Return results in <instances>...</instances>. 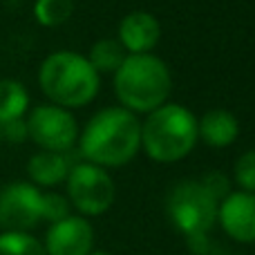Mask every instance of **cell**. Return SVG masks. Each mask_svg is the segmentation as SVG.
<instances>
[{
    "label": "cell",
    "instance_id": "52a82bcc",
    "mask_svg": "<svg viewBox=\"0 0 255 255\" xmlns=\"http://www.w3.org/2000/svg\"><path fill=\"white\" fill-rule=\"evenodd\" d=\"M27 134L49 152H67L79 139V126L70 110L61 106H38L27 119Z\"/></svg>",
    "mask_w": 255,
    "mask_h": 255
},
{
    "label": "cell",
    "instance_id": "8fae6325",
    "mask_svg": "<svg viewBox=\"0 0 255 255\" xmlns=\"http://www.w3.org/2000/svg\"><path fill=\"white\" fill-rule=\"evenodd\" d=\"M161 38V25L148 11H132L119 25V43L130 54H150Z\"/></svg>",
    "mask_w": 255,
    "mask_h": 255
},
{
    "label": "cell",
    "instance_id": "7c38bea8",
    "mask_svg": "<svg viewBox=\"0 0 255 255\" xmlns=\"http://www.w3.org/2000/svg\"><path fill=\"white\" fill-rule=\"evenodd\" d=\"M197 134L213 148H226L240 134V124L229 110H211L197 121Z\"/></svg>",
    "mask_w": 255,
    "mask_h": 255
},
{
    "label": "cell",
    "instance_id": "6da1fadb",
    "mask_svg": "<svg viewBox=\"0 0 255 255\" xmlns=\"http://www.w3.org/2000/svg\"><path fill=\"white\" fill-rule=\"evenodd\" d=\"M141 148V124L121 106L97 112L81 134V154L101 168L126 166Z\"/></svg>",
    "mask_w": 255,
    "mask_h": 255
},
{
    "label": "cell",
    "instance_id": "3957f363",
    "mask_svg": "<svg viewBox=\"0 0 255 255\" xmlns=\"http://www.w3.org/2000/svg\"><path fill=\"white\" fill-rule=\"evenodd\" d=\"M38 83L54 106L70 110L94 101L101 79L85 56L76 52H54L40 65Z\"/></svg>",
    "mask_w": 255,
    "mask_h": 255
},
{
    "label": "cell",
    "instance_id": "ffe728a7",
    "mask_svg": "<svg viewBox=\"0 0 255 255\" xmlns=\"http://www.w3.org/2000/svg\"><path fill=\"white\" fill-rule=\"evenodd\" d=\"M202 184L206 186L208 193H211L217 202H222V199L229 195V179H226L222 172H208V175L202 179Z\"/></svg>",
    "mask_w": 255,
    "mask_h": 255
},
{
    "label": "cell",
    "instance_id": "5b68a950",
    "mask_svg": "<svg viewBox=\"0 0 255 255\" xmlns=\"http://www.w3.org/2000/svg\"><path fill=\"white\" fill-rule=\"evenodd\" d=\"M220 202L202 181H181L168 195V217L193 247L206 242V235L217 222Z\"/></svg>",
    "mask_w": 255,
    "mask_h": 255
},
{
    "label": "cell",
    "instance_id": "277c9868",
    "mask_svg": "<svg viewBox=\"0 0 255 255\" xmlns=\"http://www.w3.org/2000/svg\"><path fill=\"white\" fill-rule=\"evenodd\" d=\"M197 139L195 115L177 103H163L161 108L148 112V119L141 124V148L159 163L184 159L195 148Z\"/></svg>",
    "mask_w": 255,
    "mask_h": 255
},
{
    "label": "cell",
    "instance_id": "2e32d148",
    "mask_svg": "<svg viewBox=\"0 0 255 255\" xmlns=\"http://www.w3.org/2000/svg\"><path fill=\"white\" fill-rule=\"evenodd\" d=\"M74 13V0H36L34 16L43 27H58Z\"/></svg>",
    "mask_w": 255,
    "mask_h": 255
},
{
    "label": "cell",
    "instance_id": "ac0fdd59",
    "mask_svg": "<svg viewBox=\"0 0 255 255\" xmlns=\"http://www.w3.org/2000/svg\"><path fill=\"white\" fill-rule=\"evenodd\" d=\"M235 181L242 190L255 193V150H249L235 163Z\"/></svg>",
    "mask_w": 255,
    "mask_h": 255
},
{
    "label": "cell",
    "instance_id": "7402d4cb",
    "mask_svg": "<svg viewBox=\"0 0 255 255\" xmlns=\"http://www.w3.org/2000/svg\"><path fill=\"white\" fill-rule=\"evenodd\" d=\"M90 255H110V253H106V251H94V253H90Z\"/></svg>",
    "mask_w": 255,
    "mask_h": 255
},
{
    "label": "cell",
    "instance_id": "30bf717a",
    "mask_svg": "<svg viewBox=\"0 0 255 255\" xmlns=\"http://www.w3.org/2000/svg\"><path fill=\"white\" fill-rule=\"evenodd\" d=\"M217 220H220L224 233L231 240H238L242 244L255 242V193L238 190L229 193L220 202L217 208Z\"/></svg>",
    "mask_w": 255,
    "mask_h": 255
},
{
    "label": "cell",
    "instance_id": "9a60e30c",
    "mask_svg": "<svg viewBox=\"0 0 255 255\" xmlns=\"http://www.w3.org/2000/svg\"><path fill=\"white\" fill-rule=\"evenodd\" d=\"M126 49L119 40L112 38H103L99 43L92 45L90 49V65L99 72V74H115L117 70L121 67V63L126 61Z\"/></svg>",
    "mask_w": 255,
    "mask_h": 255
},
{
    "label": "cell",
    "instance_id": "d6986e66",
    "mask_svg": "<svg viewBox=\"0 0 255 255\" xmlns=\"http://www.w3.org/2000/svg\"><path fill=\"white\" fill-rule=\"evenodd\" d=\"M70 215V206H67V199L61 197L56 193H45L43 195V220L54 222L63 220V217Z\"/></svg>",
    "mask_w": 255,
    "mask_h": 255
},
{
    "label": "cell",
    "instance_id": "9c48e42d",
    "mask_svg": "<svg viewBox=\"0 0 255 255\" xmlns=\"http://www.w3.org/2000/svg\"><path fill=\"white\" fill-rule=\"evenodd\" d=\"M94 244V229L83 217L67 215L54 222L45 238L47 255H90Z\"/></svg>",
    "mask_w": 255,
    "mask_h": 255
},
{
    "label": "cell",
    "instance_id": "ba28073f",
    "mask_svg": "<svg viewBox=\"0 0 255 255\" xmlns=\"http://www.w3.org/2000/svg\"><path fill=\"white\" fill-rule=\"evenodd\" d=\"M43 220V193L36 186L16 181L0 190V229L27 233Z\"/></svg>",
    "mask_w": 255,
    "mask_h": 255
},
{
    "label": "cell",
    "instance_id": "7a4b0ae2",
    "mask_svg": "<svg viewBox=\"0 0 255 255\" xmlns=\"http://www.w3.org/2000/svg\"><path fill=\"white\" fill-rule=\"evenodd\" d=\"M170 90V70L154 54H128L115 72V94L130 112L157 110L168 103Z\"/></svg>",
    "mask_w": 255,
    "mask_h": 255
},
{
    "label": "cell",
    "instance_id": "44dd1931",
    "mask_svg": "<svg viewBox=\"0 0 255 255\" xmlns=\"http://www.w3.org/2000/svg\"><path fill=\"white\" fill-rule=\"evenodd\" d=\"M0 134L7 141H11V143H22L29 136L27 134V121L13 119V121H7V124H0Z\"/></svg>",
    "mask_w": 255,
    "mask_h": 255
},
{
    "label": "cell",
    "instance_id": "e0dca14e",
    "mask_svg": "<svg viewBox=\"0 0 255 255\" xmlns=\"http://www.w3.org/2000/svg\"><path fill=\"white\" fill-rule=\"evenodd\" d=\"M0 255H47L29 233H0Z\"/></svg>",
    "mask_w": 255,
    "mask_h": 255
},
{
    "label": "cell",
    "instance_id": "8992f818",
    "mask_svg": "<svg viewBox=\"0 0 255 255\" xmlns=\"http://www.w3.org/2000/svg\"><path fill=\"white\" fill-rule=\"evenodd\" d=\"M67 195L74 208L83 215H103L115 204L117 186L106 168L94 163H76L67 175Z\"/></svg>",
    "mask_w": 255,
    "mask_h": 255
},
{
    "label": "cell",
    "instance_id": "4fadbf2b",
    "mask_svg": "<svg viewBox=\"0 0 255 255\" xmlns=\"http://www.w3.org/2000/svg\"><path fill=\"white\" fill-rule=\"evenodd\" d=\"M27 172H29L31 181L38 186H56L70 175V163L63 152H43L34 154L27 163Z\"/></svg>",
    "mask_w": 255,
    "mask_h": 255
},
{
    "label": "cell",
    "instance_id": "5bb4252c",
    "mask_svg": "<svg viewBox=\"0 0 255 255\" xmlns=\"http://www.w3.org/2000/svg\"><path fill=\"white\" fill-rule=\"evenodd\" d=\"M27 106H29V94H27L25 85L13 79L0 81V124L22 119Z\"/></svg>",
    "mask_w": 255,
    "mask_h": 255
}]
</instances>
